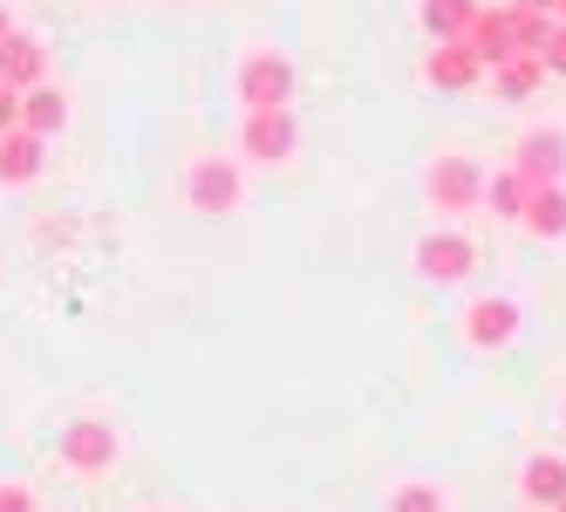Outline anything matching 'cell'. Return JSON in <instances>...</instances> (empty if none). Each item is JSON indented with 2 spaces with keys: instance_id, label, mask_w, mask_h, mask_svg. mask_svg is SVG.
Here are the masks:
<instances>
[{
  "instance_id": "10",
  "label": "cell",
  "mask_w": 566,
  "mask_h": 512,
  "mask_svg": "<svg viewBox=\"0 0 566 512\" xmlns=\"http://www.w3.org/2000/svg\"><path fill=\"white\" fill-rule=\"evenodd\" d=\"M423 75H430V83L437 90H451V96H464L471 83H478V75H484V62L464 49V42H437L430 49V62H423Z\"/></svg>"
},
{
  "instance_id": "25",
  "label": "cell",
  "mask_w": 566,
  "mask_h": 512,
  "mask_svg": "<svg viewBox=\"0 0 566 512\" xmlns=\"http://www.w3.org/2000/svg\"><path fill=\"white\" fill-rule=\"evenodd\" d=\"M8 34H14V21H8V8H0V42H8Z\"/></svg>"
},
{
  "instance_id": "1",
  "label": "cell",
  "mask_w": 566,
  "mask_h": 512,
  "mask_svg": "<svg viewBox=\"0 0 566 512\" xmlns=\"http://www.w3.org/2000/svg\"><path fill=\"white\" fill-rule=\"evenodd\" d=\"M239 96H247V109H287L294 69L280 62L273 49H260V55H247V69H239Z\"/></svg>"
},
{
  "instance_id": "5",
  "label": "cell",
  "mask_w": 566,
  "mask_h": 512,
  "mask_svg": "<svg viewBox=\"0 0 566 512\" xmlns=\"http://www.w3.org/2000/svg\"><path fill=\"white\" fill-rule=\"evenodd\" d=\"M417 267H423V281H464V273L478 267V253H471V240H458V232H430V240L417 247Z\"/></svg>"
},
{
  "instance_id": "4",
  "label": "cell",
  "mask_w": 566,
  "mask_h": 512,
  "mask_svg": "<svg viewBox=\"0 0 566 512\" xmlns=\"http://www.w3.org/2000/svg\"><path fill=\"white\" fill-rule=\"evenodd\" d=\"M512 171H518L525 185H559V171H566V137H559V130H525Z\"/></svg>"
},
{
  "instance_id": "17",
  "label": "cell",
  "mask_w": 566,
  "mask_h": 512,
  "mask_svg": "<svg viewBox=\"0 0 566 512\" xmlns=\"http://www.w3.org/2000/svg\"><path fill=\"white\" fill-rule=\"evenodd\" d=\"M478 14V0H423V28L437 42H464V28Z\"/></svg>"
},
{
  "instance_id": "12",
  "label": "cell",
  "mask_w": 566,
  "mask_h": 512,
  "mask_svg": "<svg viewBox=\"0 0 566 512\" xmlns=\"http://www.w3.org/2000/svg\"><path fill=\"white\" fill-rule=\"evenodd\" d=\"M42 144L49 137H34V130H0V185H28L34 171H42Z\"/></svg>"
},
{
  "instance_id": "21",
  "label": "cell",
  "mask_w": 566,
  "mask_h": 512,
  "mask_svg": "<svg viewBox=\"0 0 566 512\" xmlns=\"http://www.w3.org/2000/svg\"><path fill=\"white\" fill-rule=\"evenodd\" d=\"M539 62H546L553 75H566V21H559V28L546 34V49H539Z\"/></svg>"
},
{
  "instance_id": "9",
  "label": "cell",
  "mask_w": 566,
  "mask_h": 512,
  "mask_svg": "<svg viewBox=\"0 0 566 512\" xmlns=\"http://www.w3.org/2000/svg\"><path fill=\"white\" fill-rule=\"evenodd\" d=\"M191 206L198 212H232L239 206V171L232 165H219V157H206V165H191Z\"/></svg>"
},
{
  "instance_id": "8",
  "label": "cell",
  "mask_w": 566,
  "mask_h": 512,
  "mask_svg": "<svg viewBox=\"0 0 566 512\" xmlns=\"http://www.w3.org/2000/svg\"><path fill=\"white\" fill-rule=\"evenodd\" d=\"M464 49H471L484 69H499L505 55H518V49H512V21H505V8H478L471 28H464Z\"/></svg>"
},
{
  "instance_id": "7",
  "label": "cell",
  "mask_w": 566,
  "mask_h": 512,
  "mask_svg": "<svg viewBox=\"0 0 566 512\" xmlns=\"http://www.w3.org/2000/svg\"><path fill=\"white\" fill-rule=\"evenodd\" d=\"M0 83H8V90L49 83V49L34 42V34H8V42H0Z\"/></svg>"
},
{
  "instance_id": "16",
  "label": "cell",
  "mask_w": 566,
  "mask_h": 512,
  "mask_svg": "<svg viewBox=\"0 0 566 512\" xmlns=\"http://www.w3.org/2000/svg\"><path fill=\"white\" fill-rule=\"evenodd\" d=\"M525 226H533L539 240H566V191L559 185H533V199H525Z\"/></svg>"
},
{
  "instance_id": "24",
  "label": "cell",
  "mask_w": 566,
  "mask_h": 512,
  "mask_svg": "<svg viewBox=\"0 0 566 512\" xmlns=\"http://www.w3.org/2000/svg\"><path fill=\"white\" fill-rule=\"evenodd\" d=\"M512 8H533V14H553V0H512Z\"/></svg>"
},
{
  "instance_id": "27",
  "label": "cell",
  "mask_w": 566,
  "mask_h": 512,
  "mask_svg": "<svg viewBox=\"0 0 566 512\" xmlns=\"http://www.w3.org/2000/svg\"><path fill=\"white\" fill-rule=\"evenodd\" d=\"M559 512H566V505H559Z\"/></svg>"
},
{
  "instance_id": "11",
  "label": "cell",
  "mask_w": 566,
  "mask_h": 512,
  "mask_svg": "<svg viewBox=\"0 0 566 512\" xmlns=\"http://www.w3.org/2000/svg\"><path fill=\"white\" fill-rule=\"evenodd\" d=\"M464 335H471L478 348H505V342L518 335V307H512V301H471Z\"/></svg>"
},
{
  "instance_id": "2",
  "label": "cell",
  "mask_w": 566,
  "mask_h": 512,
  "mask_svg": "<svg viewBox=\"0 0 566 512\" xmlns=\"http://www.w3.org/2000/svg\"><path fill=\"white\" fill-rule=\"evenodd\" d=\"M430 199H437L443 212L484 206V171L471 165V157H437V165H430Z\"/></svg>"
},
{
  "instance_id": "3",
  "label": "cell",
  "mask_w": 566,
  "mask_h": 512,
  "mask_svg": "<svg viewBox=\"0 0 566 512\" xmlns=\"http://www.w3.org/2000/svg\"><path fill=\"white\" fill-rule=\"evenodd\" d=\"M62 458H69L75 471H109V464H116V430H109L103 417H75V424L62 430Z\"/></svg>"
},
{
  "instance_id": "23",
  "label": "cell",
  "mask_w": 566,
  "mask_h": 512,
  "mask_svg": "<svg viewBox=\"0 0 566 512\" xmlns=\"http://www.w3.org/2000/svg\"><path fill=\"white\" fill-rule=\"evenodd\" d=\"M0 512H34V499H28V485H0Z\"/></svg>"
},
{
  "instance_id": "22",
  "label": "cell",
  "mask_w": 566,
  "mask_h": 512,
  "mask_svg": "<svg viewBox=\"0 0 566 512\" xmlns=\"http://www.w3.org/2000/svg\"><path fill=\"white\" fill-rule=\"evenodd\" d=\"M14 124H21V90L0 83V130H14Z\"/></svg>"
},
{
  "instance_id": "6",
  "label": "cell",
  "mask_w": 566,
  "mask_h": 512,
  "mask_svg": "<svg viewBox=\"0 0 566 512\" xmlns=\"http://www.w3.org/2000/svg\"><path fill=\"white\" fill-rule=\"evenodd\" d=\"M247 157H260V165H280V157L294 150V116L287 109H247Z\"/></svg>"
},
{
  "instance_id": "19",
  "label": "cell",
  "mask_w": 566,
  "mask_h": 512,
  "mask_svg": "<svg viewBox=\"0 0 566 512\" xmlns=\"http://www.w3.org/2000/svg\"><path fill=\"white\" fill-rule=\"evenodd\" d=\"M505 21H512V49H518V55H539V49H546V34H553L546 14H533V8H505Z\"/></svg>"
},
{
  "instance_id": "15",
  "label": "cell",
  "mask_w": 566,
  "mask_h": 512,
  "mask_svg": "<svg viewBox=\"0 0 566 512\" xmlns=\"http://www.w3.org/2000/svg\"><path fill=\"white\" fill-rule=\"evenodd\" d=\"M62 116H69L62 90H49V83L21 90V130H34V137H55V130H62Z\"/></svg>"
},
{
  "instance_id": "13",
  "label": "cell",
  "mask_w": 566,
  "mask_h": 512,
  "mask_svg": "<svg viewBox=\"0 0 566 512\" xmlns=\"http://www.w3.org/2000/svg\"><path fill=\"white\" fill-rule=\"evenodd\" d=\"M518 485H525V499H533V512H559L566 505V458H533Z\"/></svg>"
},
{
  "instance_id": "18",
  "label": "cell",
  "mask_w": 566,
  "mask_h": 512,
  "mask_svg": "<svg viewBox=\"0 0 566 512\" xmlns=\"http://www.w3.org/2000/svg\"><path fill=\"white\" fill-rule=\"evenodd\" d=\"M484 199H492L499 219H525V199H533V185H525L518 171H499L492 185H484Z\"/></svg>"
},
{
  "instance_id": "26",
  "label": "cell",
  "mask_w": 566,
  "mask_h": 512,
  "mask_svg": "<svg viewBox=\"0 0 566 512\" xmlns=\"http://www.w3.org/2000/svg\"><path fill=\"white\" fill-rule=\"evenodd\" d=\"M553 14H566V0H553Z\"/></svg>"
},
{
  "instance_id": "14",
  "label": "cell",
  "mask_w": 566,
  "mask_h": 512,
  "mask_svg": "<svg viewBox=\"0 0 566 512\" xmlns=\"http://www.w3.org/2000/svg\"><path fill=\"white\" fill-rule=\"evenodd\" d=\"M539 83H546V62H539V55H505V62L492 69V90H499L505 103H525Z\"/></svg>"
},
{
  "instance_id": "20",
  "label": "cell",
  "mask_w": 566,
  "mask_h": 512,
  "mask_svg": "<svg viewBox=\"0 0 566 512\" xmlns=\"http://www.w3.org/2000/svg\"><path fill=\"white\" fill-rule=\"evenodd\" d=\"M389 512H443V492L437 485H396L389 492Z\"/></svg>"
}]
</instances>
